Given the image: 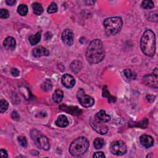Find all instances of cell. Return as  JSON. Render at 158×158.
Segmentation results:
<instances>
[{"instance_id":"obj_7","label":"cell","mask_w":158,"mask_h":158,"mask_svg":"<svg viewBox=\"0 0 158 158\" xmlns=\"http://www.w3.org/2000/svg\"><path fill=\"white\" fill-rule=\"evenodd\" d=\"M90 125L96 132L101 135H105L108 132V127L106 125L96 121L94 119H90Z\"/></svg>"},{"instance_id":"obj_14","label":"cell","mask_w":158,"mask_h":158,"mask_svg":"<svg viewBox=\"0 0 158 158\" xmlns=\"http://www.w3.org/2000/svg\"><path fill=\"white\" fill-rule=\"evenodd\" d=\"M140 140L141 144L146 148H149L154 145V140L150 135H143L140 137Z\"/></svg>"},{"instance_id":"obj_36","label":"cell","mask_w":158,"mask_h":158,"mask_svg":"<svg viewBox=\"0 0 158 158\" xmlns=\"http://www.w3.org/2000/svg\"><path fill=\"white\" fill-rule=\"evenodd\" d=\"M16 3V0H6V3L8 6H13Z\"/></svg>"},{"instance_id":"obj_1","label":"cell","mask_w":158,"mask_h":158,"mask_svg":"<svg viewBox=\"0 0 158 158\" xmlns=\"http://www.w3.org/2000/svg\"><path fill=\"white\" fill-rule=\"evenodd\" d=\"M104 56L105 51L102 42L99 39L91 41L86 52V58L88 62L90 64H98L104 60Z\"/></svg>"},{"instance_id":"obj_33","label":"cell","mask_w":158,"mask_h":158,"mask_svg":"<svg viewBox=\"0 0 158 158\" xmlns=\"http://www.w3.org/2000/svg\"><path fill=\"white\" fill-rule=\"evenodd\" d=\"M106 156H105L104 154L100 151V152H96L93 154V157H101V158H104Z\"/></svg>"},{"instance_id":"obj_3","label":"cell","mask_w":158,"mask_h":158,"mask_svg":"<svg viewBox=\"0 0 158 158\" xmlns=\"http://www.w3.org/2000/svg\"><path fill=\"white\" fill-rule=\"evenodd\" d=\"M89 141L84 137H80L75 139L70 145L69 151L70 154L74 157H79L83 155L89 148Z\"/></svg>"},{"instance_id":"obj_13","label":"cell","mask_w":158,"mask_h":158,"mask_svg":"<svg viewBox=\"0 0 158 158\" xmlns=\"http://www.w3.org/2000/svg\"><path fill=\"white\" fill-rule=\"evenodd\" d=\"M94 119L98 122L101 123H106L108 122L111 120V117L106 113V111L101 110L95 115Z\"/></svg>"},{"instance_id":"obj_27","label":"cell","mask_w":158,"mask_h":158,"mask_svg":"<svg viewBox=\"0 0 158 158\" xmlns=\"http://www.w3.org/2000/svg\"><path fill=\"white\" fill-rule=\"evenodd\" d=\"M52 83L51 82L50 80L49 79H46L44 82L42 84L41 88L42 89L45 91H49L52 89Z\"/></svg>"},{"instance_id":"obj_6","label":"cell","mask_w":158,"mask_h":158,"mask_svg":"<svg viewBox=\"0 0 158 158\" xmlns=\"http://www.w3.org/2000/svg\"><path fill=\"white\" fill-rule=\"evenodd\" d=\"M111 152L116 156H122L125 154L127 147L125 144L122 141H116L110 145Z\"/></svg>"},{"instance_id":"obj_28","label":"cell","mask_w":158,"mask_h":158,"mask_svg":"<svg viewBox=\"0 0 158 158\" xmlns=\"http://www.w3.org/2000/svg\"><path fill=\"white\" fill-rule=\"evenodd\" d=\"M102 96L104 97H106V98H108L109 99V101L111 102H115L116 101V98L111 96L110 94V93L109 91H108L107 88H106V86H105L104 88H103V93H102Z\"/></svg>"},{"instance_id":"obj_5","label":"cell","mask_w":158,"mask_h":158,"mask_svg":"<svg viewBox=\"0 0 158 158\" xmlns=\"http://www.w3.org/2000/svg\"><path fill=\"white\" fill-rule=\"evenodd\" d=\"M77 97L80 104L84 108L91 107L94 103V99L91 96L87 95L85 91L82 88H80L78 90Z\"/></svg>"},{"instance_id":"obj_22","label":"cell","mask_w":158,"mask_h":158,"mask_svg":"<svg viewBox=\"0 0 158 158\" xmlns=\"http://www.w3.org/2000/svg\"><path fill=\"white\" fill-rule=\"evenodd\" d=\"M124 75L127 77V79L130 80H135L137 77L136 73L130 69H125L124 71Z\"/></svg>"},{"instance_id":"obj_31","label":"cell","mask_w":158,"mask_h":158,"mask_svg":"<svg viewBox=\"0 0 158 158\" xmlns=\"http://www.w3.org/2000/svg\"><path fill=\"white\" fill-rule=\"evenodd\" d=\"M9 16H10V14L7 10L2 9L0 10V17H1V18L6 19L9 17Z\"/></svg>"},{"instance_id":"obj_29","label":"cell","mask_w":158,"mask_h":158,"mask_svg":"<svg viewBox=\"0 0 158 158\" xmlns=\"http://www.w3.org/2000/svg\"><path fill=\"white\" fill-rule=\"evenodd\" d=\"M57 11H58V6L56 3H55V2L51 3V4L48 8V10H47L48 13L49 14L55 13L57 12Z\"/></svg>"},{"instance_id":"obj_20","label":"cell","mask_w":158,"mask_h":158,"mask_svg":"<svg viewBox=\"0 0 158 158\" xmlns=\"http://www.w3.org/2000/svg\"><path fill=\"white\" fill-rule=\"evenodd\" d=\"M41 39V32H38L35 35H31L29 37V41L32 45H36L38 44Z\"/></svg>"},{"instance_id":"obj_30","label":"cell","mask_w":158,"mask_h":158,"mask_svg":"<svg viewBox=\"0 0 158 158\" xmlns=\"http://www.w3.org/2000/svg\"><path fill=\"white\" fill-rule=\"evenodd\" d=\"M18 141L19 143H20V145L24 147V148H26L27 146V139L24 136H20L18 137Z\"/></svg>"},{"instance_id":"obj_23","label":"cell","mask_w":158,"mask_h":158,"mask_svg":"<svg viewBox=\"0 0 158 158\" xmlns=\"http://www.w3.org/2000/svg\"><path fill=\"white\" fill-rule=\"evenodd\" d=\"M104 141L101 138H96L93 141V145L96 149H99L103 147Z\"/></svg>"},{"instance_id":"obj_35","label":"cell","mask_w":158,"mask_h":158,"mask_svg":"<svg viewBox=\"0 0 158 158\" xmlns=\"http://www.w3.org/2000/svg\"><path fill=\"white\" fill-rule=\"evenodd\" d=\"M1 156L2 157H8V155L7 151L4 149H1Z\"/></svg>"},{"instance_id":"obj_12","label":"cell","mask_w":158,"mask_h":158,"mask_svg":"<svg viewBox=\"0 0 158 158\" xmlns=\"http://www.w3.org/2000/svg\"><path fill=\"white\" fill-rule=\"evenodd\" d=\"M60 108L61 110L69 113L72 115L79 116L82 114V111L79 110V108L77 106H67L66 105H61Z\"/></svg>"},{"instance_id":"obj_15","label":"cell","mask_w":158,"mask_h":158,"mask_svg":"<svg viewBox=\"0 0 158 158\" xmlns=\"http://www.w3.org/2000/svg\"><path fill=\"white\" fill-rule=\"evenodd\" d=\"M39 147L42 148L45 151H48L50 148V145L48 139L46 137L43 135H40L38 138L37 145Z\"/></svg>"},{"instance_id":"obj_17","label":"cell","mask_w":158,"mask_h":158,"mask_svg":"<svg viewBox=\"0 0 158 158\" xmlns=\"http://www.w3.org/2000/svg\"><path fill=\"white\" fill-rule=\"evenodd\" d=\"M69 124V121L67 118V117L64 115H60L58 116L56 121V125L61 128L66 127Z\"/></svg>"},{"instance_id":"obj_2","label":"cell","mask_w":158,"mask_h":158,"mask_svg":"<svg viewBox=\"0 0 158 158\" xmlns=\"http://www.w3.org/2000/svg\"><path fill=\"white\" fill-rule=\"evenodd\" d=\"M140 46L143 53L149 57H152L156 52V38L151 30H146L140 41Z\"/></svg>"},{"instance_id":"obj_18","label":"cell","mask_w":158,"mask_h":158,"mask_svg":"<svg viewBox=\"0 0 158 158\" xmlns=\"http://www.w3.org/2000/svg\"><path fill=\"white\" fill-rule=\"evenodd\" d=\"M64 98L63 91L60 89H57L53 95H52V99L56 103H60Z\"/></svg>"},{"instance_id":"obj_21","label":"cell","mask_w":158,"mask_h":158,"mask_svg":"<svg viewBox=\"0 0 158 158\" xmlns=\"http://www.w3.org/2000/svg\"><path fill=\"white\" fill-rule=\"evenodd\" d=\"M82 68V63L79 61H74L71 64V69L74 73L79 72Z\"/></svg>"},{"instance_id":"obj_8","label":"cell","mask_w":158,"mask_h":158,"mask_svg":"<svg viewBox=\"0 0 158 158\" xmlns=\"http://www.w3.org/2000/svg\"><path fill=\"white\" fill-rule=\"evenodd\" d=\"M143 81L144 83L150 87L157 88L158 87L157 82V75L151 74L146 75L143 77Z\"/></svg>"},{"instance_id":"obj_16","label":"cell","mask_w":158,"mask_h":158,"mask_svg":"<svg viewBox=\"0 0 158 158\" xmlns=\"http://www.w3.org/2000/svg\"><path fill=\"white\" fill-rule=\"evenodd\" d=\"M3 45L8 50H14L16 46V40L12 37H8L5 40Z\"/></svg>"},{"instance_id":"obj_25","label":"cell","mask_w":158,"mask_h":158,"mask_svg":"<svg viewBox=\"0 0 158 158\" xmlns=\"http://www.w3.org/2000/svg\"><path fill=\"white\" fill-rule=\"evenodd\" d=\"M141 6L143 9L150 10V9H152L154 7V3L152 1H149V0H145V1L142 2Z\"/></svg>"},{"instance_id":"obj_9","label":"cell","mask_w":158,"mask_h":158,"mask_svg":"<svg viewBox=\"0 0 158 158\" xmlns=\"http://www.w3.org/2000/svg\"><path fill=\"white\" fill-rule=\"evenodd\" d=\"M74 35L73 32L70 29H66L63 32L61 35V39L63 42L67 45V46H72L74 43Z\"/></svg>"},{"instance_id":"obj_19","label":"cell","mask_w":158,"mask_h":158,"mask_svg":"<svg viewBox=\"0 0 158 158\" xmlns=\"http://www.w3.org/2000/svg\"><path fill=\"white\" fill-rule=\"evenodd\" d=\"M32 9L33 13L37 16H40L43 13V8L41 4L38 3H34L32 4Z\"/></svg>"},{"instance_id":"obj_24","label":"cell","mask_w":158,"mask_h":158,"mask_svg":"<svg viewBox=\"0 0 158 158\" xmlns=\"http://www.w3.org/2000/svg\"><path fill=\"white\" fill-rule=\"evenodd\" d=\"M17 13L22 16H25L28 13V7L26 5H20L17 8Z\"/></svg>"},{"instance_id":"obj_26","label":"cell","mask_w":158,"mask_h":158,"mask_svg":"<svg viewBox=\"0 0 158 158\" xmlns=\"http://www.w3.org/2000/svg\"><path fill=\"white\" fill-rule=\"evenodd\" d=\"M9 107V104L5 99H1L0 101V112L1 113H5Z\"/></svg>"},{"instance_id":"obj_34","label":"cell","mask_w":158,"mask_h":158,"mask_svg":"<svg viewBox=\"0 0 158 158\" xmlns=\"http://www.w3.org/2000/svg\"><path fill=\"white\" fill-rule=\"evenodd\" d=\"M12 118L14 120L18 121L20 119V116L19 115V114L16 112V111H13L12 113Z\"/></svg>"},{"instance_id":"obj_4","label":"cell","mask_w":158,"mask_h":158,"mask_svg":"<svg viewBox=\"0 0 158 158\" xmlns=\"http://www.w3.org/2000/svg\"><path fill=\"white\" fill-rule=\"evenodd\" d=\"M122 20L119 17L108 18L103 22L105 32L109 35H114L119 33L122 27Z\"/></svg>"},{"instance_id":"obj_11","label":"cell","mask_w":158,"mask_h":158,"mask_svg":"<svg viewBox=\"0 0 158 158\" xmlns=\"http://www.w3.org/2000/svg\"><path fill=\"white\" fill-rule=\"evenodd\" d=\"M62 83L67 88H72L75 85V80L72 75L66 74L62 77Z\"/></svg>"},{"instance_id":"obj_10","label":"cell","mask_w":158,"mask_h":158,"mask_svg":"<svg viewBox=\"0 0 158 158\" xmlns=\"http://www.w3.org/2000/svg\"><path fill=\"white\" fill-rule=\"evenodd\" d=\"M32 53L35 58H40L41 56H48L49 55V51L46 48L38 46L33 49Z\"/></svg>"},{"instance_id":"obj_32","label":"cell","mask_w":158,"mask_h":158,"mask_svg":"<svg viewBox=\"0 0 158 158\" xmlns=\"http://www.w3.org/2000/svg\"><path fill=\"white\" fill-rule=\"evenodd\" d=\"M11 73L14 77H17L19 75V71L16 68H13L11 70Z\"/></svg>"}]
</instances>
